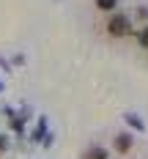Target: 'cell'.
Masks as SVG:
<instances>
[{"label": "cell", "instance_id": "obj_1", "mask_svg": "<svg viewBox=\"0 0 148 159\" xmlns=\"http://www.w3.org/2000/svg\"><path fill=\"white\" fill-rule=\"evenodd\" d=\"M107 30H110V36H129V19L123 14H115L107 22Z\"/></svg>", "mask_w": 148, "mask_h": 159}, {"label": "cell", "instance_id": "obj_2", "mask_svg": "<svg viewBox=\"0 0 148 159\" xmlns=\"http://www.w3.org/2000/svg\"><path fill=\"white\" fill-rule=\"evenodd\" d=\"M115 148H118L121 154H126V151L132 148V137L129 134H118V137H115Z\"/></svg>", "mask_w": 148, "mask_h": 159}, {"label": "cell", "instance_id": "obj_3", "mask_svg": "<svg viewBox=\"0 0 148 159\" xmlns=\"http://www.w3.org/2000/svg\"><path fill=\"white\" fill-rule=\"evenodd\" d=\"M85 159H107V151H104V148H91V151L85 154Z\"/></svg>", "mask_w": 148, "mask_h": 159}, {"label": "cell", "instance_id": "obj_4", "mask_svg": "<svg viewBox=\"0 0 148 159\" xmlns=\"http://www.w3.org/2000/svg\"><path fill=\"white\" fill-rule=\"evenodd\" d=\"M96 6L101 11H110V8H115V0H96Z\"/></svg>", "mask_w": 148, "mask_h": 159}, {"label": "cell", "instance_id": "obj_5", "mask_svg": "<svg viewBox=\"0 0 148 159\" xmlns=\"http://www.w3.org/2000/svg\"><path fill=\"white\" fill-rule=\"evenodd\" d=\"M140 44H143V47H148V28L140 33Z\"/></svg>", "mask_w": 148, "mask_h": 159}, {"label": "cell", "instance_id": "obj_6", "mask_svg": "<svg viewBox=\"0 0 148 159\" xmlns=\"http://www.w3.org/2000/svg\"><path fill=\"white\" fill-rule=\"evenodd\" d=\"M3 148H6V137H0V151H3Z\"/></svg>", "mask_w": 148, "mask_h": 159}]
</instances>
